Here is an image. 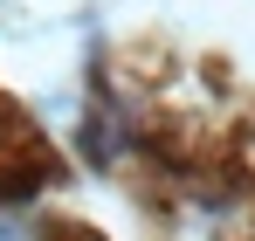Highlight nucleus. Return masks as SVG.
<instances>
[{
	"label": "nucleus",
	"instance_id": "nucleus-1",
	"mask_svg": "<svg viewBox=\"0 0 255 241\" xmlns=\"http://www.w3.org/2000/svg\"><path fill=\"white\" fill-rule=\"evenodd\" d=\"M0 241H35V235H21V228H0Z\"/></svg>",
	"mask_w": 255,
	"mask_h": 241
}]
</instances>
